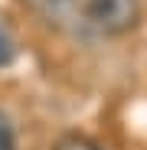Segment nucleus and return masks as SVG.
Returning a JSON list of instances; mask_svg holds the SVG:
<instances>
[{"label": "nucleus", "mask_w": 147, "mask_h": 150, "mask_svg": "<svg viewBox=\"0 0 147 150\" xmlns=\"http://www.w3.org/2000/svg\"><path fill=\"white\" fill-rule=\"evenodd\" d=\"M85 16L102 33L121 36L137 26L141 20V0H85Z\"/></svg>", "instance_id": "obj_1"}, {"label": "nucleus", "mask_w": 147, "mask_h": 150, "mask_svg": "<svg viewBox=\"0 0 147 150\" xmlns=\"http://www.w3.org/2000/svg\"><path fill=\"white\" fill-rule=\"evenodd\" d=\"M53 150H102V144L98 140H92L88 134H62L56 144H53Z\"/></svg>", "instance_id": "obj_2"}, {"label": "nucleus", "mask_w": 147, "mask_h": 150, "mask_svg": "<svg viewBox=\"0 0 147 150\" xmlns=\"http://www.w3.org/2000/svg\"><path fill=\"white\" fill-rule=\"evenodd\" d=\"M13 56H16V46H13L10 33L4 30V23H0V65H10Z\"/></svg>", "instance_id": "obj_3"}, {"label": "nucleus", "mask_w": 147, "mask_h": 150, "mask_svg": "<svg viewBox=\"0 0 147 150\" xmlns=\"http://www.w3.org/2000/svg\"><path fill=\"white\" fill-rule=\"evenodd\" d=\"M0 150H16V144H13V134L0 124Z\"/></svg>", "instance_id": "obj_4"}]
</instances>
